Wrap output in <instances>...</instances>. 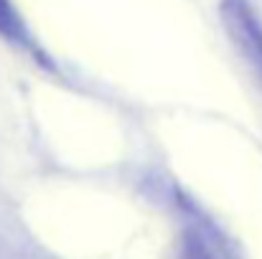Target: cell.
Here are the masks:
<instances>
[{
    "mask_svg": "<svg viewBox=\"0 0 262 259\" xmlns=\"http://www.w3.org/2000/svg\"><path fill=\"white\" fill-rule=\"evenodd\" d=\"M0 38L18 43V46H28V41H31L26 20L18 13V8L13 5V0H0Z\"/></svg>",
    "mask_w": 262,
    "mask_h": 259,
    "instance_id": "2",
    "label": "cell"
},
{
    "mask_svg": "<svg viewBox=\"0 0 262 259\" xmlns=\"http://www.w3.org/2000/svg\"><path fill=\"white\" fill-rule=\"evenodd\" d=\"M178 259H219L216 252L204 242V237L199 231H186L181 239V252Z\"/></svg>",
    "mask_w": 262,
    "mask_h": 259,
    "instance_id": "3",
    "label": "cell"
},
{
    "mask_svg": "<svg viewBox=\"0 0 262 259\" xmlns=\"http://www.w3.org/2000/svg\"><path fill=\"white\" fill-rule=\"evenodd\" d=\"M222 23L237 46V51L245 56V61L255 69L262 79V20L250 5V0H222Z\"/></svg>",
    "mask_w": 262,
    "mask_h": 259,
    "instance_id": "1",
    "label": "cell"
}]
</instances>
